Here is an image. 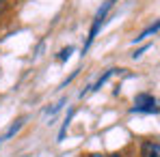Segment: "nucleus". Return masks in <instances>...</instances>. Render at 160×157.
I'll list each match as a JSON object with an SVG mask.
<instances>
[{
	"instance_id": "1",
	"label": "nucleus",
	"mask_w": 160,
	"mask_h": 157,
	"mask_svg": "<svg viewBox=\"0 0 160 157\" xmlns=\"http://www.w3.org/2000/svg\"><path fill=\"white\" fill-rule=\"evenodd\" d=\"M156 99L154 97H147V95H141V97H136V101H134V110H138V112H154V110H160L156 108Z\"/></svg>"
},
{
	"instance_id": "2",
	"label": "nucleus",
	"mask_w": 160,
	"mask_h": 157,
	"mask_svg": "<svg viewBox=\"0 0 160 157\" xmlns=\"http://www.w3.org/2000/svg\"><path fill=\"white\" fill-rule=\"evenodd\" d=\"M141 157H160V142H143Z\"/></svg>"
},
{
	"instance_id": "3",
	"label": "nucleus",
	"mask_w": 160,
	"mask_h": 157,
	"mask_svg": "<svg viewBox=\"0 0 160 157\" xmlns=\"http://www.w3.org/2000/svg\"><path fill=\"white\" fill-rule=\"evenodd\" d=\"M158 30H160V22H158V24H154V26H149L147 30H143L141 37H136V41H141V39H145V37H149L152 32H158Z\"/></svg>"
},
{
	"instance_id": "4",
	"label": "nucleus",
	"mask_w": 160,
	"mask_h": 157,
	"mask_svg": "<svg viewBox=\"0 0 160 157\" xmlns=\"http://www.w3.org/2000/svg\"><path fill=\"white\" fill-rule=\"evenodd\" d=\"M108 157H121V155H108Z\"/></svg>"
}]
</instances>
